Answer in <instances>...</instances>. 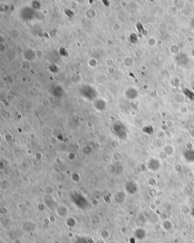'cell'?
I'll use <instances>...</instances> for the list:
<instances>
[{"label": "cell", "mask_w": 194, "mask_h": 243, "mask_svg": "<svg viewBox=\"0 0 194 243\" xmlns=\"http://www.w3.org/2000/svg\"><path fill=\"white\" fill-rule=\"evenodd\" d=\"M191 215L193 216V217L194 218V207L192 209V210H191Z\"/></svg>", "instance_id": "10"}, {"label": "cell", "mask_w": 194, "mask_h": 243, "mask_svg": "<svg viewBox=\"0 0 194 243\" xmlns=\"http://www.w3.org/2000/svg\"><path fill=\"white\" fill-rule=\"evenodd\" d=\"M147 167L149 169L153 171L158 170L161 167V163L157 159H151L149 161Z\"/></svg>", "instance_id": "1"}, {"label": "cell", "mask_w": 194, "mask_h": 243, "mask_svg": "<svg viewBox=\"0 0 194 243\" xmlns=\"http://www.w3.org/2000/svg\"><path fill=\"white\" fill-rule=\"evenodd\" d=\"M134 237L138 240H143L146 237V232L144 229L138 228L134 232Z\"/></svg>", "instance_id": "2"}, {"label": "cell", "mask_w": 194, "mask_h": 243, "mask_svg": "<svg viewBox=\"0 0 194 243\" xmlns=\"http://www.w3.org/2000/svg\"><path fill=\"white\" fill-rule=\"evenodd\" d=\"M67 226L70 227H73L76 225V222H75V220H73V222H70V220H67Z\"/></svg>", "instance_id": "7"}, {"label": "cell", "mask_w": 194, "mask_h": 243, "mask_svg": "<svg viewBox=\"0 0 194 243\" xmlns=\"http://www.w3.org/2000/svg\"><path fill=\"white\" fill-rule=\"evenodd\" d=\"M163 228L166 231H169L173 227V224L170 220H165V222L163 223Z\"/></svg>", "instance_id": "6"}, {"label": "cell", "mask_w": 194, "mask_h": 243, "mask_svg": "<svg viewBox=\"0 0 194 243\" xmlns=\"http://www.w3.org/2000/svg\"><path fill=\"white\" fill-rule=\"evenodd\" d=\"M128 186L130 187V189L128 191V192L130 194H135L137 192L138 188H137V185L135 184V183L130 182L129 184H128Z\"/></svg>", "instance_id": "5"}, {"label": "cell", "mask_w": 194, "mask_h": 243, "mask_svg": "<svg viewBox=\"0 0 194 243\" xmlns=\"http://www.w3.org/2000/svg\"><path fill=\"white\" fill-rule=\"evenodd\" d=\"M96 243H106V242H105V240L101 239H99V240L97 241Z\"/></svg>", "instance_id": "8"}, {"label": "cell", "mask_w": 194, "mask_h": 243, "mask_svg": "<svg viewBox=\"0 0 194 243\" xmlns=\"http://www.w3.org/2000/svg\"><path fill=\"white\" fill-rule=\"evenodd\" d=\"M110 234L109 231L108 230H102L100 232V236H101V238L104 239V240H107V239H109L110 237Z\"/></svg>", "instance_id": "4"}, {"label": "cell", "mask_w": 194, "mask_h": 243, "mask_svg": "<svg viewBox=\"0 0 194 243\" xmlns=\"http://www.w3.org/2000/svg\"><path fill=\"white\" fill-rule=\"evenodd\" d=\"M184 158L189 162L194 161V151L193 150L186 151L183 154Z\"/></svg>", "instance_id": "3"}, {"label": "cell", "mask_w": 194, "mask_h": 243, "mask_svg": "<svg viewBox=\"0 0 194 243\" xmlns=\"http://www.w3.org/2000/svg\"><path fill=\"white\" fill-rule=\"evenodd\" d=\"M53 243H61V242L59 240H57V239H55V240H54L53 241Z\"/></svg>", "instance_id": "9"}]
</instances>
